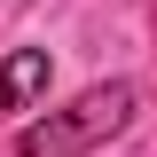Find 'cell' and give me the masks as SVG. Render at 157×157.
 Returning a JSON list of instances; mask_svg holds the SVG:
<instances>
[{
	"label": "cell",
	"mask_w": 157,
	"mask_h": 157,
	"mask_svg": "<svg viewBox=\"0 0 157 157\" xmlns=\"http://www.w3.org/2000/svg\"><path fill=\"white\" fill-rule=\"evenodd\" d=\"M134 78H102V86H86V94H71L63 110L32 118L16 134V157H86L102 149V141H118L126 126H134Z\"/></svg>",
	"instance_id": "6da1fadb"
},
{
	"label": "cell",
	"mask_w": 157,
	"mask_h": 157,
	"mask_svg": "<svg viewBox=\"0 0 157 157\" xmlns=\"http://www.w3.org/2000/svg\"><path fill=\"white\" fill-rule=\"evenodd\" d=\"M47 78H55L47 47H8V55H0V118H8V110H39Z\"/></svg>",
	"instance_id": "7a4b0ae2"
}]
</instances>
